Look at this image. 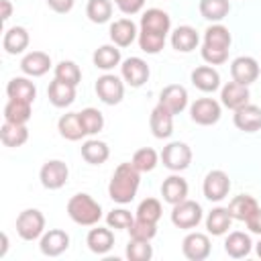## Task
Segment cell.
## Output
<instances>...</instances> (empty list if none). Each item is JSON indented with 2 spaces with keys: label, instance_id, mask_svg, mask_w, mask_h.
Instances as JSON below:
<instances>
[{
  "label": "cell",
  "instance_id": "ac0fdd59",
  "mask_svg": "<svg viewBox=\"0 0 261 261\" xmlns=\"http://www.w3.org/2000/svg\"><path fill=\"white\" fill-rule=\"evenodd\" d=\"M171 29V18L165 10L161 8H149L143 12L141 16V31H151V33H159V35H165L169 33Z\"/></svg>",
  "mask_w": 261,
  "mask_h": 261
},
{
  "label": "cell",
  "instance_id": "816d5d0a",
  "mask_svg": "<svg viewBox=\"0 0 261 261\" xmlns=\"http://www.w3.org/2000/svg\"><path fill=\"white\" fill-rule=\"evenodd\" d=\"M0 8H2L0 18H2V22H6L12 16V4H10V0H0Z\"/></svg>",
  "mask_w": 261,
  "mask_h": 261
},
{
  "label": "cell",
  "instance_id": "f907efd6",
  "mask_svg": "<svg viewBox=\"0 0 261 261\" xmlns=\"http://www.w3.org/2000/svg\"><path fill=\"white\" fill-rule=\"evenodd\" d=\"M73 2L75 0H47V6L57 14H65L73 8Z\"/></svg>",
  "mask_w": 261,
  "mask_h": 261
},
{
  "label": "cell",
  "instance_id": "52a82bcc",
  "mask_svg": "<svg viewBox=\"0 0 261 261\" xmlns=\"http://www.w3.org/2000/svg\"><path fill=\"white\" fill-rule=\"evenodd\" d=\"M220 114H222L220 104L214 98H198L190 106V118L196 124H202V126L216 124L220 120Z\"/></svg>",
  "mask_w": 261,
  "mask_h": 261
},
{
  "label": "cell",
  "instance_id": "e0dca14e",
  "mask_svg": "<svg viewBox=\"0 0 261 261\" xmlns=\"http://www.w3.org/2000/svg\"><path fill=\"white\" fill-rule=\"evenodd\" d=\"M249 98H251L249 86H243V84H239V82H234V80L228 82V84H224L222 90H220V100H222V104H224L226 108H230V110H237V108L249 104Z\"/></svg>",
  "mask_w": 261,
  "mask_h": 261
},
{
  "label": "cell",
  "instance_id": "5b68a950",
  "mask_svg": "<svg viewBox=\"0 0 261 261\" xmlns=\"http://www.w3.org/2000/svg\"><path fill=\"white\" fill-rule=\"evenodd\" d=\"M161 161L169 171H184L192 163V149L181 141H173L163 147Z\"/></svg>",
  "mask_w": 261,
  "mask_h": 261
},
{
  "label": "cell",
  "instance_id": "d4e9b609",
  "mask_svg": "<svg viewBox=\"0 0 261 261\" xmlns=\"http://www.w3.org/2000/svg\"><path fill=\"white\" fill-rule=\"evenodd\" d=\"M198 43H200V37L196 33V29L190 27V24H181L171 33V47L175 51L190 53V51H194L198 47Z\"/></svg>",
  "mask_w": 261,
  "mask_h": 261
},
{
  "label": "cell",
  "instance_id": "ee69618b",
  "mask_svg": "<svg viewBox=\"0 0 261 261\" xmlns=\"http://www.w3.org/2000/svg\"><path fill=\"white\" fill-rule=\"evenodd\" d=\"M161 212H163V208L157 198H145L137 208V218H143L149 222H159Z\"/></svg>",
  "mask_w": 261,
  "mask_h": 261
},
{
  "label": "cell",
  "instance_id": "ba28073f",
  "mask_svg": "<svg viewBox=\"0 0 261 261\" xmlns=\"http://www.w3.org/2000/svg\"><path fill=\"white\" fill-rule=\"evenodd\" d=\"M202 192L204 198L210 202H220L228 196L230 192V179L222 169H212L206 173L204 184H202Z\"/></svg>",
  "mask_w": 261,
  "mask_h": 261
},
{
  "label": "cell",
  "instance_id": "8d00e7d4",
  "mask_svg": "<svg viewBox=\"0 0 261 261\" xmlns=\"http://www.w3.org/2000/svg\"><path fill=\"white\" fill-rule=\"evenodd\" d=\"M230 43H232V37L228 33V29L220 22H214L204 31V45L218 47V49H228Z\"/></svg>",
  "mask_w": 261,
  "mask_h": 261
},
{
  "label": "cell",
  "instance_id": "f5cc1de1",
  "mask_svg": "<svg viewBox=\"0 0 261 261\" xmlns=\"http://www.w3.org/2000/svg\"><path fill=\"white\" fill-rule=\"evenodd\" d=\"M0 239H2V249H0V257H4V255H6V249H8V237H6V232H2V234H0Z\"/></svg>",
  "mask_w": 261,
  "mask_h": 261
},
{
  "label": "cell",
  "instance_id": "4dcf8cb0",
  "mask_svg": "<svg viewBox=\"0 0 261 261\" xmlns=\"http://www.w3.org/2000/svg\"><path fill=\"white\" fill-rule=\"evenodd\" d=\"M6 96L12 100H24V102H35L37 88L29 77H12L6 86Z\"/></svg>",
  "mask_w": 261,
  "mask_h": 261
},
{
  "label": "cell",
  "instance_id": "2e32d148",
  "mask_svg": "<svg viewBox=\"0 0 261 261\" xmlns=\"http://www.w3.org/2000/svg\"><path fill=\"white\" fill-rule=\"evenodd\" d=\"M149 126H151L153 137H157V139H169L171 133H173V114L163 104H157L151 110Z\"/></svg>",
  "mask_w": 261,
  "mask_h": 261
},
{
  "label": "cell",
  "instance_id": "836d02e7",
  "mask_svg": "<svg viewBox=\"0 0 261 261\" xmlns=\"http://www.w3.org/2000/svg\"><path fill=\"white\" fill-rule=\"evenodd\" d=\"M82 157L90 163V165H102L108 157H110V149L104 141L98 139H88L82 145Z\"/></svg>",
  "mask_w": 261,
  "mask_h": 261
},
{
  "label": "cell",
  "instance_id": "9c48e42d",
  "mask_svg": "<svg viewBox=\"0 0 261 261\" xmlns=\"http://www.w3.org/2000/svg\"><path fill=\"white\" fill-rule=\"evenodd\" d=\"M67 177H69V169L61 159H51V161L43 163V167L39 171V179H41L43 188H47V190L63 188Z\"/></svg>",
  "mask_w": 261,
  "mask_h": 261
},
{
  "label": "cell",
  "instance_id": "f35d334b",
  "mask_svg": "<svg viewBox=\"0 0 261 261\" xmlns=\"http://www.w3.org/2000/svg\"><path fill=\"white\" fill-rule=\"evenodd\" d=\"M130 163H133L141 173H147V171H153V169L157 167V163H159V155H157L155 149H151V147H143V149L135 151Z\"/></svg>",
  "mask_w": 261,
  "mask_h": 261
},
{
  "label": "cell",
  "instance_id": "603a6c76",
  "mask_svg": "<svg viewBox=\"0 0 261 261\" xmlns=\"http://www.w3.org/2000/svg\"><path fill=\"white\" fill-rule=\"evenodd\" d=\"M86 245H88V249H90L92 253H96V255H106V253L114 247V232L110 230V226H108V228L96 226V228H92V230L88 232Z\"/></svg>",
  "mask_w": 261,
  "mask_h": 261
},
{
  "label": "cell",
  "instance_id": "4316f807",
  "mask_svg": "<svg viewBox=\"0 0 261 261\" xmlns=\"http://www.w3.org/2000/svg\"><path fill=\"white\" fill-rule=\"evenodd\" d=\"M230 222H232V216H230L228 208L216 206V208H212V210L208 212V216H206V230H208V234H212V237H222L224 232H228Z\"/></svg>",
  "mask_w": 261,
  "mask_h": 261
},
{
  "label": "cell",
  "instance_id": "6da1fadb",
  "mask_svg": "<svg viewBox=\"0 0 261 261\" xmlns=\"http://www.w3.org/2000/svg\"><path fill=\"white\" fill-rule=\"evenodd\" d=\"M141 184V171L133 163H120L108 184V196L116 204H128L135 200Z\"/></svg>",
  "mask_w": 261,
  "mask_h": 261
},
{
  "label": "cell",
  "instance_id": "9a60e30c",
  "mask_svg": "<svg viewBox=\"0 0 261 261\" xmlns=\"http://www.w3.org/2000/svg\"><path fill=\"white\" fill-rule=\"evenodd\" d=\"M159 104H163L171 114H179L188 106V90L179 84H169L161 90Z\"/></svg>",
  "mask_w": 261,
  "mask_h": 261
},
{
  "label": "cell",
  "instance_id": "c3c4849f",
  "mask_svg": "<svg viewBox=\"0 0 261 261\" xmlns=\"http://www.w3.org/2000/svg\"><path fill=\"white\" fill-rule=\"evenodd\" d=\"M112 2L118 6L122 14H128V16L141 12V8L145 6V0H112Z\"/></svg>",
  "mask_w": 261,
  "mask_h": 261
},
{
  "label": "cell",
  "instance_id": "8fae6325",
  "mask_svg": "<svg viewBox=\"0 0 261 261\" xmlns=\"http://www.w3.org/2000/svg\"><path fill=\"white\" fill-rule=\"evenodd\" d=\"M120 75L130 88H141L149 80V65L141 57H128L120 65Z\"/></svg>",
  "mask_w": 261,
  "mask_h": 261
},
{
  "label": "cell",
  "instance_id": "db71d44e",
  "mask_svg": "<svg viewBox=\"0 0 261 261\" xmlns=\"http://www.w3.org/2000/svg\"><path fill=\"white\" fill-rule=\"evenodd\" d=\"M255 251H257V255H259V259H261V239H259V243L255 245Z\"/></svg>",
  "mask_w": 261,
  "mask_h": 261
},
{
  "label": "cell",
  "instance_id": "e575fe53",
  "mask_svg": "<svg viewBox=\"0 0 261 261\" xmlns=\"http://www.w3.org/2000/svg\"><path fill=\"white\" fill-rule=\"evenodd\" d=\"M198 10H200L202 18H206L210 22H220L230 12V2L228 0H200Z\"/></svg>",
  "mask_w": 261,
  "mask_h": 261
},
{
  "label": "cell",
  "instance_id": "74e56055",
  "mask_svg": "<svg viewBox=\"0 0 261 261\" xmlns=\"http://www.w3.org/2000/svg\"><path fill=\"white\" fill-rule=\"evenodd\" d=\"M86 16L96 24L108 22L112 16V0H88Z\"/></svg>",
  "mask_w": 261,
  "mask_h": 261
},
{
  "label": "cell",
  "instance_id": "4fadbf2b",
  "mask_svg": "<svg viewBox=\"0 0 261 261\" xmlns=\"http://www.w3.org/2000/svg\"><path fill=\"white\" fill-rule=\"evenodd\" d=\"M67 247H69V234L61 228H51V230L43 232V237L39 241V249L47 257H59L61 253L67 251Z\"/></svg>",
  "mask_w": 261,
  "mask_h": 261
},
{
  "label": "cell",
  "instance_id": "ffe728a7",
  "mask_svg": "<svg viewBox=\"0 0 261 261\" xmlns=\"http://www.w3.org/2000/svg\"><path fill=\"white\" fill-rule=\"evenodd\" d=\"M51 67V57L45 51H31L20 59V69L24 75L31 77H41L49 71Z\"/></svg>",
  "mask_w": 261,
  "mask_h": 261
},
{
  "label": "cell",
  "instance_id": "ab89813d",
  "mask_svg": "<svg viewBox=\"0 0 261 261\" xmlns=\"http://www.w3.org/2000/svg\"><path fill=\"white\" fill-rule=\"evenodd\" d=\"M80 120L86 135H98L104 128V116L98 108H84L80 112Z\"/></svg>",
  "mask_w": 261,
  "mask_h": 261
},
{
  "label": "cell",
  "instance_id": "44dd1931",
  "mask_svg": "<svg viewBox=\"0 0 261 261\" xmlns=\"http://www.w3.org/2000/svg\"><path fill=\"white\" fill-rule=\"evenodd\" d=\"M188 190H190L188 188V181L181 175H175V173L169 175V177H165L163 184H161V196L171 206L184 202L188 198Z\"/></svg>",
  "mask_w": 261,
  "mask_h": 261
},
{
  "label": "cell",
  "instance_id": "681fc988",
  "mask_svg": "<svg viewBox=\"0 0 261 261\" xmlns=\"http://www.w3.org/2000/svg\"><path fill=\"white\" fill-rule=\"evenodd\" d=\"M245 224H247V228H249L253 234H259V237H261V206L245 220Z\"/></svg>",
  "mask_w": 261,
  "mask_h": 261
},
{
  "label": "cell",
  "instance_id": "1f68e13d",
  "mask_svg": "<svg viewBox=\"0 0 261 261\" xmlns=\"http://www.w3.org/2000/svg\"><path fill=\"white\" fill-rule=\"evenodd\" d=\"M92 61H94V65H96L98 69L110 71V69H114V67L122 61L120 49H118L116 45H102V47H98V49L94 51Z\"/></svg>",
  "mask_w": 261,
  "mask_h": 261
},
{
  "label": "cell",
  "instance_id": "d590c367",
  "mask_svg": "<svg viewBox=\"0 0 261 261\" xmlns=\"http://www.w3.org/2000/svg\"><path fill=\"white\" fill-rule=\"evenodd\" d=\"M29 118H31V102L8 98V102L4 104V120L16 122V124H27Z\"/></svg>",
  "mask_w": 261,
  "mask_h": 261
},
{
  "label": "cell",
  "instance_id": "7bdbcfd3",
  "mask_svg": "<svg viewBox=\"0 0 261 261\" xmlns=\"http://www.w3.org/2000/svg\"><path fill=\"white\" fill-rule=\"evenodd\" d=\"M149 243L151 241L130 239L128 245H126V257H128V261H149L153 257V247Z\"/></svg>",
  "mask_w": 261,
  "mask_h": 261
},
{
  "label": "cell",
  "instance_id": "7402d4cb",
  "mask_svg": "<svg viewBox=\"0 0 261 261\" xmlns=\"http://www.w3.org/2000/svg\"><path fill=\"white\" fill-rule=\"evenodd\" d=\"M47 96H49V102L55 108H67L75 100V86L65 84V82H61V80L55 77L49 84V88H47Z\"/></svg>",
  "mask_w": 261,
  "mask_h": 261
},
{
  "label": "cell",
  "instance_id": "bcb514c9",
  "mask_svg": "<svg viewBox=\"0 0 261 261\" xmlns=\"http://www.w3.org/2000/svg\"><path fill=\"white\" fill-rule=\"evenodd\" d=\"M133 220H135L133 214L128 210H124V208H114V210H110L106 214V224L110 228H124V230H128Z\"/></svg>",
  "mask_w": 261,
  "mask_h": 261
},
{
  "label": "cell",
  "instance_id": "5bb4252c",
  "mask_svg": "<svg viewBox=\"0 0 261 261\" xmlns=\"http://www.w3.org/2000/svg\"><path fill=\"white\" fill-rule=\"evenodd\" d=\"M232 122L243 133H257L261 128V108L249 102V104H245V106L234 110Z\"/></svg>",
  "mask_w": 261,
  "mask_h": 261
},
{
  "label": "cell",
  "instance_id": "8992f818",
  "mask_svg": "<svg viewBox=\"0 0 261 261\" xmlns=\"http://www.w3.org/2000/svg\"><path fill=\"white\" fill-rule=\"evenodd\" d=\"M96 94L108 106L120 104L122 98H124V84L114 73H104L96 80Z\"/></svg>",
  "mask_w": 261,
  "mask_h": 261
},
{
  "label": "cell",
  "instance_id": "83f0119b",
  "mask_svg": "<svg viewBox=\"0 0 261 261\" xmlns=\"http://www.w3.org/2000/svg\"><path fill=\"white\" fill-rule=\"evenodd\" d=\"M251 249H253L251 237H249L247 232H241V230L230 232V234L226 237V241H224V251H226V255L232 257V259H243V257H247V255L251 253Z\"/></svg>",
  "mask_w": 261,
  "mask_h": 261
},
{
  "label": "cell",
  "instance_id": "7c38bea8",
  "mask_svg": "<svg viewBox=\"0 0 261 261\" xmlns=\"http://www.w3.org/2000/svg\"><path fill=\"white\" fill-rule=\"evenodd\" d=\"M230 75H232L234 82H239L243 86H251L259 77V63H257V59H253L249 55H241V57L232 59Z\"/></svg>",
  "mask_w": 261,
  "mask_h": 261
},
{
  "label": "cell",
  "instance_id": "f6af8a7d",
  "mask_svg": "<svg viewBox=\"0 0 261 261\" xmlns=\"http://www.w3.org/2000/svg\"><path fill=\"white\" fill-rule=\"evenodd\" d=\"M130 239H141V241H153L157 234V222H149L143 218H135L130 228Z\"/></svg>",
  "mask_w": 261,
  "mask_h": 261
},
{
  "label": "cell",
  "instance_id": "277c9868",
  "mask_svg": "<svg viewBox=\"0 0 261 261\" xmlns=\"http://www.w3.org/2000/svg\"><path fill=\"white\" fill-rule=\"evenodd\" d=\"M171 222H173V226L184 228V230L196 228L202 222V206L198 202H194V200H188V198L184 202H179V204H173Z\"/></svg>",
  "mask_w": 261,
  "mask_h": 261
},
{
  "label": "cell",
  "instance_id": "3957f363",
  "mask_svg": "<svg viewBox=\"0 0 261 261\" xmlns=\"http://www.w3.org/2000/svg\"><path fill=\"white\" fill-rule=\"evenodd\" d=\"M16 232L22 241L41 239L45 232V216L37 208H27L16 216Z\"/></svg>",
  "mask_w": 261,
  "mask_h": 261
},
{
  "label": "cell",
  "instance_id": "d6986e66",
  "mask_svg": "<svg viewBox=\"0 0 261 261\" xmlns=\"http://www.w3.org/2000/svg\"><path fill=\"white\" fill-rule=\"evenodd\" d=\"M110 41L116 45V47H128L133 45V41L139 37V31H137V24L130 20V18H118L110 24Z\"/></svg>",
  "mask_w": 261,
  "mask_h": 261
},
{
  "label": "cell",
  "instance_id": "484cf974",
  "mask_svg": "<svg viewBox=\"0 0 261 261\" xmlns=\"http://www.w3.org/2000/svg\"><path fill=\"white\" fill-rule=\"evenodd\" d=\"M29 41H31V37H29V31L24 27H10L4 33L2 47L8 55H18L29 47Z\"/></svg>",
  "mask_w": 261,
  "mask_h": 261
},
{
  "label": "cell",
  "instance_id": "f1b7e54d",
  "mask_svg": "<svg viewBox=\"0 0 261 261\" xmlns=\"http://www.w3.org/2000/svg\"><path fill=\"white\" fill-rule=\"evenodd\" d=\"M0 141L4 147H22L29 141L27 124H16V122L4 120V124L0 126Z\"/></svg>",
  "mask_w": 261,
  "mask_h": 261
},
{
  "label": "cell",
  "instance_id": "b9f144b4",
  "mask_svg": "<svg viewBox=\"0 0 261 261\" xmlns=\"http://www.w3.org/2000/svg\"><path fill=\"white\" fill-rule=\"evenodd\" d=\"M55 77L65 82V84L77 86L82 82V69L77 67L75 61H59L55 65Z\"/></svg>",
  "mask_w": 261,
  "mask_h": 261
},
{
  "label": "cell",
  "instance_id": "30bf717a",
  "mask_svg": "<svg viewBox=\"0 0 261 261\" xmlns=\"http://www.w3.org/2000/svg\"><path fill=\"white\" fill-rule=\"evenodd\" d=\"M210 251H212V245H210L208 234L204 232H190L181 241V253L190 261H204L208 259Z\"/></svg>",
  "mask_w": 261,
  "mask_h": 261
},
{
  "label": "cell",
  "instance_id": "cb8c5ba5",
  "mask_svg": "<svg viewBox=\"0 0 261 261\" xmlns=\"http://www.w3.org/2000/svg\"><path fill=\"white\" fill-rule=\"evenodd\" d=\"M192 84L200 90V92H216L220 88V73L212 67V65H200L192 71Z\"/></svg>",
  "mask_w": 261,
  "mask_h": 261
},
{
  "label": "cell",
  "instance_id": "7dc6e473",
  "mask_svg": "<svg viewBox=\"0 0 261 261\" xmlns=\"http://www.w3.org/2000/svg\"><path fill=\"white\" fill-rule=\"evenodd\" d=\"M202 59L208 65H220L228 59V49H218V47H210V45H202Z\"/></svg>",
  "mask_w": 261,
  "mask_h": 261
},
{
  "label": "cell",
  "instance_id": "d6a6232c",
  "mask_svg": "<svg viewBox=\"0 0 261 261\" xmlns=\"http://www.w3.org/2000/svg\"><path fill=\"white\" fill-rule=\"evenodd\" d=\"M257 208H259L257 200H255L253 196H249V194L234 196V198L230 200V204H228V212H230L232 220H241V222H245Z\"/></svg>",
  "mask_w": 261,
  "mask_h": 261
},
{
  "label": "cell",
  "instance_id": "f546056e",
  "mask_svg": "<svg viewBox=\"0 0 261 261\" xmlns=\"http://www.w3.org/2000/svg\"><path fill=\"white\" fill-rule=\"evenodd\" d=\"M57 130L67 141H80L82 137H86V130H84L82 120H80V112H67V114H63L57 120Z\"/></svg>",
  "mask_w": 261,
  "mask_h": 261
},
{
  "label": "cell",
  "instance_id": "60d3db41",
  "mask_svg": "<svg viewBox=\"0 0 261 261\" xmlns=\"http://www.w3.org/2000/svg\"><path fill=\"white\" fill-rule=\"evenodd\" d=\"M139 47L141 51L149 53V55H155L159 53L163 47H165V35H159V33H151V31H139Z\"/></svg>",
  "mask_w": 261,
  "mask_h": 261
},
{
  "label": "cell",
  "instance_id": "7a4b0ae2",
  "mask_svg": "<svg viewBox=\"0 0 261 261\" xmlns=\"http://www.w3.org/2000/svg\"><path fill=\"white\" fill-rule=\"evenodd\" d=\"M67 216L80 226H96L102 218V206L90 194H75L67 202Z\"/></svg>",
  "mask_w": 261,
  "mask_h": 261
}]
</instances>
